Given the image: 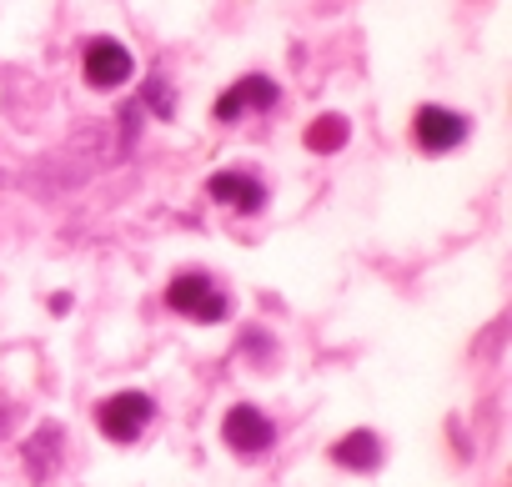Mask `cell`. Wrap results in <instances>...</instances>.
<instances>
[{"label":"cell","instance_id":"6da1fadb","mask_svg":"<svg viewBox=\"0 0 512 487\" xmlns=\"http://www.w3.org/2000/svg\"><path fill=\"white\" fill-rule=\"evenodd\" d=\"M166 307L181 312V317H191V322H221V317L231 312V297H226L206 272H181V277H171V287H166Z\"/></svg>","mask_w":512,"mask_h":487},{"label":"cell","instance_id":"7a4b0ae2","mask_svg":"<svg viewBox=\"0 0 512 487\" xmlns=\"http://www.w3.org/2000/svg\"><path fill=\"white\" fill-rule=\"evenodd\" d=\"M151 417H156V402H151L146 392H111V397L96 407V427H101V437H111V442H136V437L151 427Z\"/></svg>","mask_w":512,"mask_h":487},{"label":"cell","instance_id":"3957f363","mask_svg":"<svg viewBox=\"0 0 512 487\" xmlns=\"http://www.w3.org/2000/svg\"><path fill=\"white\" fill-rule=\"evenodd\" d=\"M221 437H226V447L241 452V457H262V452L277 442V422H272L262 407L241 402V407H231V412L221 417Z\"/></svg>","mask_w":512,"mask_h":487},{"label":"cell","instance_id":"277c9868","mask_svg":"<svg viewBox=\"0 0 512 487\" xmlns=\"http://www.w3.org/2000/svg\"><path fill=\"white\" fill-rule=\"evenodd\" d=\"M81 71H86V81H91L96 91H116V86H126V81H131L136 61H131V51H126L121 41H111V36H96V41H86Z\"/></svg>","mask_w":512,"mask_h":487},{"label":"cell","instance_id":"5b68a950","mask_svg":"<svg viewBox=\"0 0 512 487\" xmlns=\"http://www.w3.org/2000/svg\"><path fill=\"white\" fill-rule=\"evenodd\" d=\"M277 101H282V91L272 76H241L236 86H226L216 96V121H241L246 111H272Z\"/></svg>","mask_w":512,"mask_h":487},{"label":"cell","instance_id":"8992f818","mask_svg":"<svg viewBox=\"0 0 512 487\" xmlns=\"http://www.w3.org/2000/svg\"><path fill=\"white\" fill-rule=\"evenodd\" d=\"M412 136H417V146L427 156H442V151H452V146L467 141V116H457L447 106H422L417 121H412Z\"/></svg>","mask_w":512,"mask_h":487},{"label":"cell","instance_id":"52a82bcc","mask_svg":"<svg viewBox=\"0 0 512 487\" xmlns=\"http://www.w3.org/2000/svg\"><path fill=\"white\" fill-rule=\"evenodd\" d=\"M206 191H211V201H221V206H231L241 216H256V211L267 206V186L256 181L251 171H216L206 181Z\"/></svg>","mask_w":512,"mask_h":487},{"label":"cell","instance_id":"ba28073f","mask_svg":"<svg viewBox=\"0 0 512 487\" xmlns=\"http://www.w3.org/2000/svg\"><path fill=\"white\" fill-rule=\"evenodd\" d=\"M332 462H337V467H352V472H372V467L382 462V437L367 432V427H357V432H347V437L332 447Z\"/></svg>","mask_w":512,"mask_h":487},{"label":"cell","instance_id":"9c48e42d","mask_svg":"<svg viewBox=\"0 0 512 487\" xmlns=\"http://www.w3.org/2000/svg\"><path fill=\"white\" fill-rule=\"evenodd\" d=\"M347 136H352L347 116L327 111V116H317V121L307 126V151H317V156H332V151H342V146H347Z\"/></svg>","mask_w":512,"mask_h":487},{"label":"cell","instance_id":"30bf717a","mask_svg":"<svg viewBox=\"0 0 512 487\" xmlns=\"http://www.w3.org/2000/svg\"><path fill=\"white\" fill-rule=\"evenodd\" d=\"M56 457H61V427L46 422V427L26 442V467H31V477H51Z\"/></svg>","mask_w":512,"mask_h":487},{"label":"cell","instance_id":"8fae6325","mask_svg":"<svg viewBox=\"0 0 512 487\" xmlns=\"http://www.w3.org/2000/svg\"><path fill=\"white\" fill-rule=\"evenodd\" d=\"M146 106H151L156 116H171V91H166V81H146Z\"/></svg>","mask_w":512,"mask_h":487}]
</instances>
